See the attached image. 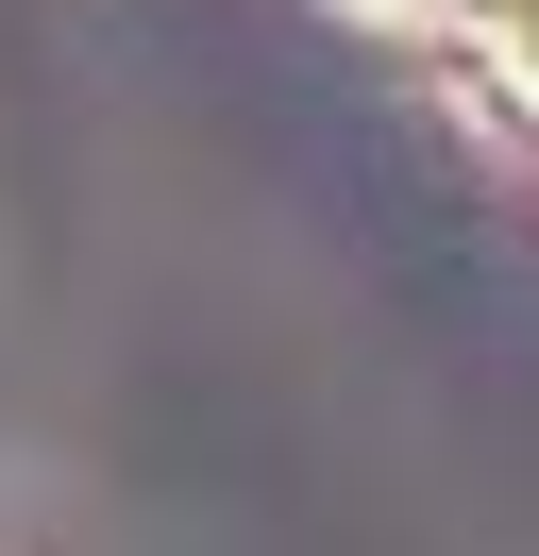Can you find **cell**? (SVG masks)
<instances>
[{"instance_id": "cell-1", "label": "cell", "mask_w": 539, "mask_h": 556, "mask_svg": "<svg viewBox=\"0 0 539 556\" xmlns=\"http://www.w3.org/2000/svg\"><path fill=\"white\" fill-rule=\"evenodd\" d=\"M489 68H505V102L539 118V0H489Z\"/></svg>"}]
</instances>
